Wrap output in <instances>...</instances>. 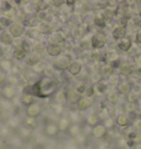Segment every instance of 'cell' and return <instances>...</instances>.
Instances as JSON below:
<instances>
[{
    "label": "cell",
    "instance_id": "1",
    "mask_svg": "<svg viewBox=\"0 0 141 149\" xmlns=\"http://www.w3.org/2000/svg\"><path fill=\"white\" fill-rule=\"evenodd\" d=\"M32 89V95L38 98H49L57 92L59 82L53 78H41L34 84L31 86Z\"/></svg>",
    "mask_w": 141,
    "mask_h": 149
},
{
    "label": "cell",
    "instance_id": "2",
    "mask_svg": "<svg viewBox=\"0 0 141 149\" xmlns=\"http://www.w3.org/2000/svg\"><path fill=\"white\" fill-rule=\"evenodd\" d=\"M106 42H107V37H106V35L102 32L95 33L94 35L92 36V40H90L92 47L95 48V49L103 48V47L106 45Z\"/></svg>",
    "mask_w": 141,
    "mask_h": 149
},
{
    "label": "cell",
    "instance_id": "3",
    "mask_svg": "<svg viewBox=\"0 0 141 149\" xmlns=\"http://www.w3.org/2000/svg\"><path fill=\"white\" fill-rule=\"evenodd\" d=\"M8 32L11 34V36L13 38H19L25 33V26L23 24L18 23V22H14L9 26V31Z\"/></svg>",
    "mask_w": 141,
    "mask_h": 149
},
{
    "label": "cell",
    "instance_id": "4",
    "mask_svg": "<svg viewBox=\"0 0 141 149\" xmlns=\"http://www.w3.org/2000/svg\"><path fill=\"white\" fill-rule=\"evenodd\" d=\"M45 51L51 57H59L63 52V46L60 44H54V43H49L45 46Z\"/></svg>",
    "mask_w": 141,
    "mask_h": 149
},
{
    "label": "cell",
    "instance_id": "5",
    "mask_svg": "<svg viewBox=\"0 0 141 149\" xmlns=\"http://www.w3.org/2000/svg\"><path fill=\"white\" fill-rule=\"evenodd\" d=\"M70 63V59L67 56H59V58H56L54 61V67L60 71H64V70H67Z\"/></svg>",
    "mask_w": 141,
    "mask_h": 149
},
{
    "label": "cell",
    "instance_id": "6",
    "mask_svg": "<svg viewBox=\"0 0 141 149\" xmlns=\"http://www.w3.org/2000/svg\"><path fill=\"white\" fill-rule=\"evenodd\" d=\"M80 94L76 92L75 89H70L65 91V100L67 103L70 104H77V102L80 101Z\"/></svg>",
    "mask_w": 141,
    "mask_h": 149
},
{
    "label": "cell",
    "instance_id": "7",
    "mask_svg": "<svg viewBox=\"0 0 141 149\" xmlns=\"http://www.w3.org/2000/svg\"><path fill=\"white\" fill-rule=\"evenodd\" d=\"M50 43H54V44H60L66 42V35L63 31H55L50 35Z\"/></svg>",
    "mask_w": 141,
    "mask_h": 149
},
{
    "label": "cell",
    "instance_id": "8",
    "mask_svg": "<svg viewBox=\"0 0 141 149\" xmlns=\"http://www.w3.org/2000/svg\"><path fill=\"white\" fill-rule=\"evenodd\" d=\"M27 115L28 117H32V118H37L38 116L41 115V107L38 103H33L31 105L27 107Z\"/></svg>",
    "mask_w": 141,
    "mask_h": 149
},
{
    "label": "cell",
    "instance_id": "9",
    "mask_svg": "<svg viewBox=\"0 0 141 149\" xmlns=\"http://www.w3.org/2000/svg\"><path fill=\"white\" fill-rule=\"evenodd\" d=\"M82 69H83V65L77 61H72L70 63L68 67H67V71H68V74H72V76H77V74H80Z\"/></svg>",
    "mask_w": 141,
    "mask_h": 149
},
{
    "label": "cell",
    "instance_id": "10",
    "mask_svg": "<svg viewBox=\"0 0 141 149\" xmlns=\"http://www.w3.org/2000/svg\"><path fill=\"white\" fill-rule=\"evenodd\" d=\"M14 42V38L11 36V34L9 32H4L1 33V35H0V43H1V45H5V46H10V45H12Z\"/></svg>",
    "mask_w": 141,
    "mask_h": 149
},
{
    "label": "cell",
    "instance_id": "11",
    "mask_svg": "<svg viewBox=\"0 0 141 149\" xmlns=\"http://www.w3.org/2000/svg\"><path fill=\"white\" fill-rule=\"evenodd\" d=\"M59 126L54 123H49L45 128H44V133L45 135L49 136V137H53V136H56L57 133H59Z\"/></svg>",
    "mask_w": 141,
    "mask_h": 149
},
{
    "label": "cell",
    "instance_id": "12",
    "mask_svg": "<svg viewBox=\"0 0 141 149\" xmlns=\"http://www.w3.org/2000/svg\"><path fill=\"white\" fill-rule=\"evenodd\" d=\"M126 36V28L121 26V25H118L113 30V37L115 40L120 41L122 38H125Z\"/></svg>",
    "mask_w": 141,
    "mask_h": 149
},
{
    "label": "cell",
    "instance_id": "13",
    "mask_svg": "<svg viewBox=\"0 0 141 149\" xmlns=\"http://www.w3.org/2000/svg\"><path fill=\"white\" fill-rule=\"evenodd\" d=\"M1 94H2V97L6 98L7 100H11V99H13L14 94H16V91H14V88L12 86L7 84V86H5L4 89L1 90Z\"/></svg>",
    "mask_w": 141,
    "mask_h": 149
},
{
    "label": "cell",
    "instance_id": "14",
    "mask_svg": "<svg viewBox=\"0 0 141 149\" xmlns=\"http://www.w3.org/2000/svg\"><path fill=\"white\" fill-rule=\"evenodd\" d=\"M85 34V29L80 25V26H73V29L70 30V36L74 40H80L84 36Z\"/></svg>",
    "mask_w": 141,
    "mask_h": 149
},
{
    "label": "cell",
    "instance_id": "15",
    "mask_svg": "<svg viewBox=\"0 0 141 149\" xmlns=\"http://www.w3.org/2000/svg\"><path fill=\"white\" fill-rule=\"evenodd\" d=\"M38 29L41 32V34H52L53 33V25L50 22H40Z\"/></svg>",
    "mask_w": 141,
    "mask_h": 149
},
{
    "label": "cell",
    "instance_id": "16",
    "mask_svg": "<svg viewBox=\"0 0 141 149\" xmlns=\"http://www.w3.org/2000/svg\"><path fill=\"white\" fill-rule=\"evenodd\" d=\"M92 99L90 98H80V101L77 102V104H76V107H77V110L78 111H84V110H86V109H88V107L92 105Z\"/></svg>",
    "mask_w": 141,
    "mask_h": 149
},
{
    "label": "cell",
    "instance_id": "17",
    "mask_svg": "<svg viewBox=\"0 0 141 149\" xmlns=\"http://www.w3.org/2000/svg\"><path fill=\"white\" fill-rule=\"evenodd\" d=\"M37 19L40 22H50V23H52V14L49 12V10L38 12L37 13Z\"/></svg>",
    "mask_w": 141,
    "mask_h": 149
},
{
    "label": "cell",
    "instance_id": "18",
    "mask_svg": "<svg viewBox=\"0 0 141 149\" xmlns=\"http://www.w3.org/2000/svg\"><path fill=\"white\" fill-rule=\"evenodd\" d=\"M131 45H132V43H131V41H130L129 38H122V40H120V41L118 42V44H117L118 48H119L120 51H122V52L129 51V49L131 48Z\"/></svg>",
    "mask_w": 141,
    "mask_h": 149
},
{
    "label": "cell",
    "instance_id": "19",
    "mask_svg": "<svg viewBox=\"0 0 141 149\" xmlns=\"http://www.w3.org/2000/svg\"><path fill=\"white\" fill-rule=\"evenodd\" d=\"M41 61V56L35 54V53H31L30 55L27 57V65L29 66H35Z\"/></svg>",
    "mask_w": 141,
    "mask_h": 149
},
{
    "label": "cell",
    "instance_id": "20",
    "mask_svg": "<svg viewBox=\"0 0 141 149\" xmlns=\"http://www.w3.org/2000/svg\"><path fill=\"white\" fill-rule=\"evenodd\" d=\"M92 133H93L94 137H96V138H102V137H104V136L106 135V127L104 125L95 126Z\"/></svg>",
    "mask_w": 141,
    "mask_h": 149
},
{
    "label": "cell",
    "instance_id": "21",
    "mask_svg": "<svg viewBox=\"0 0 141 149\" xmlns=\"http://www.w3.org/2000/svg\"><path fill=\"white\" fill-rule=\"evenodd\" d=\"M33 8L35 9L37 12H41V11H45V10H49L50 8V2H47V1H37Z\"/></svg>",
    "mask_w": 141,
    "mask_h": 149
},
{
    "label": "cell",
    "instance_id": "22",
    "mask_svg": "<svg viewBox=\"0 0 141 149\" xmlns=\"http://www.w3.org/2000/svg\"><path fill=\"white\" fill-rule=\"evenodd\" d=\"M40 35H41V32L39 31L38 26L37 28H29L27 30V36L31 40H37L40 37Z\"/></svg>",
    "mask_w": 141,
    "mask_h": 149
},
{
    "label": "cell",
    "instance_id": "23",
    "mask_svg": "<svg viewBox=\"0 0 141 149\" xmlns=\"http://www.w3.org/2000/svg\"><path fill=\"white\" fill-rule=\"evenodd\" d=\"M59 130H62V132H65L70 128V122L68 118H66V117H62L60 118V121H59Z\"/></svg>",
    "mask_w": 141,
    "mask_h": 149
},
{
    "label": "cell",
    "instance_id": "24",
    "mask_svg": "<svg viewBox=\"0 0 141 149\" xmlns=\"http://www.w3.org/2000/svg\"><path fill=\"white\" fill-rule=\"evenodd\" d=\"M24 124H25V128H28V130H34L37 127V125H38L35 118L28 117V116L24 118Z\"/></svg>",
    "mask_w": 141,
    "mask_h": 149
},
{
    "label": "cell",
    "instance_id": "25",
    "mask_svg": "<svg viewBox=\"0 0 141 149\" xmlns=\"http://www.w3.org/2000/svg\"><path fill=\"white\" fill-rule=\"evenodd\" d=\"M12 63L9 59H1L0 61V68L2 71H9L12 69Z\"/></svg>",
    "mask_w": 141,
    "mask_h": 149
},
{
    "label": "cell",
    "instance_id": "26",
    "mask_svg": "<svg viewBox=\"0 0 141 149\" xmlns=\"http://www.w3.org/2000/svg\"><path fill=\"white\" fill-rule=\"evenodd\" d=\"M32 51L33 53H35L38 55H41L43 52L45 51V46H44V44L42 42H37L34 43V45L32 46Z\"/></svg>",
    "mask_w": 141,
    "mask_h": 149
},
{
    "label": "cell",
    "instance_id": "27",
    "mask_svg": "<svg viewBox=\"0 0 141 149\" xmlns=\"http://www.w3.org/2000/svg\"><path fill=\"white\" fill-rule=\"evenodd\" d=\"M21 102L29 107V105H31L33 103H35V99H34V97L31 95V94H23V95L21 97Z\"/></svg>",
    "mask_w": 141,
    "mask_h": 149
},
{
    "label": "cell",
    "instance_id": "28",
    "mask_svg": "<svg viewBox=\"0 0 141 149\" xmlns=\"http://www.w3.org/2000/svg\"><path fill=\"white\" fill-rule=\"evenodd\" d=\"M54 99H55V102H56L57 104H62L64 101H66L65 91H63V90H57V92L55 93V95H54Z\"/></svg>",
    "mask_w": 141,
    "mask_h": 149
},
{
    "label": "cell",
    "instance_id": "29",
    "mask_svg": "<svg viewBox=\"0 0 141 149\" xmlns=\"http://www.w3.org/2000/svg\"><path fill=\"white\" fill-rule=\"evenodd\" d=\"M94 89H95V93L102 94V93L106 92V90H107V84H105V82H98V84H96L94 86Z\"/></svg>",
    "mask_w": 141,
    "mask_h": 149
},
{
    "label": "cell",
    "instance_id": "30",
    "mask_svg": "<svg viewBox=\"0 0 141 149\" xmlns=\"http://www.w3.org/2000/svg\"><path fill=\"white\" fill-rule=\"evenodd\" d=\"M27 57V54L24 53L20 47H18V48H16L13 52V58H16V59H18V61H22V59H24Z\"/></svg>",
    "mask_w": 141,
    "mask_h": 149
},
{
    "label": "cell",
    "instance_id": "31",
    "mask_svg": "<svg viewBox=\"0 0 141 149\" xmlns=\"http://www.w3.org/2000/svg\"><path fill=\"white\" fill-rule=\"evenodd\" d=\"M20 48L25 53V54H30L31 51H32V45L30 44V42H28L27 40H23L21 42V45H20Z\"/></svg>",
    "mask_w": 141,
    "mask_h": 149
},
{
    "label": "cell",
    "instance_id": "32",
    "mask_svg": "<svg viewBox=\"0 0 141 149\" xmlns=\"http://www.w3.org/2000/svg\"><path fill=\"white\" fill-rule=\"evenodd\" d=\"M70 122H72L73 124H77L78 121H80V112L78 110L76 111V110H72L70 112Z\"/></svg>",
    "mask_w": 141,
    "mask_h": 149
},
{
    "label": "cell",
    "instance_id": "33",
    "mask_svg": "<svg viewBox=\"0 0 141 149\" xmlns=\"http://www.w3.org/2000/svg\"><path fill=\"white\" fill-rule=\"evenodd\" d=\"M70 22L72 24H74V26H80V24H82V18H80L78 14H70Z\"/></svg>",
    "mask_w": 141,
    "mask_h": 149
},
{
    "label": "cell",
    "instance_id": "34",
    "mask_svg": "<svg viewBox=\"0 0 141 149\" xmlns=\"http://www.w3.org/2000/svg\"><path fill=\"white\" fill-rule=\"evenodd\" d=\"M98 121H99V117L96 115V114H92L90 116L87 117V124L92 127H95V126L98 125Z\"/></svg>",
    "mask_w": 141,
    "mask_h": 149
},
{
    "label": "cell",
    "instance_id": "35",
    "mask_svg": "<svg viewBox=\"0 0 141 149\" xmlns=\"http://www.w3.org/2000/svg\"><path fill=\"white\" fill-rule=\"evenodd\" d=\"M116 122H117V124L119 126H127L128 123H129V118H128L126 115H123V114H120V115H118L117 116V120H116Z\"/></svg>",
    "mask_w": 141,
    "mask_h": 149
},
{
    "label": "cell",
    "instance_id": "36",
    "mask_svg": "<svg viewBox=\"0 0 141 149\" xmlns=\"http://www.w3.org/2000/svg\"><path fill=\"white\" fill-rule=\"evenodd\" d=\"M94 23L95 25H97L98 28H105L106 26V20L104 19L103 15H97L94 19Z\"/></svg>",
    "mask_w": 141,
    "mask_h": 149
},
{
    "label": "cell",
    "instance_id": "37",
    "mask_svg": "<svg viewBox=\"0 0 141 149\" xmlns=\"http://www.w3.org/2000/svg\"><path fill=\"white\" fill-rule=\"evenodd\" d=\"M0 24L4 26V28H9L10 25L12 24V20H10L8 17L6 15H0Z\"/></svg>",
    "mask_w": 141,
    "mask_h": 149
},
{
    "label": "cell",
    "instance_id": "38",
    "mask_svg": "<svg viewBox=\"0 0 141 149\" xmlns=\"http://www.w3.org/2000/svg\"><path fill=\"white\" fill-rule=\"evenodd\" d=\"M68 132H70V134L72 136L77 137V136L80 135V126L77 125V124H73V125H70V128H68Z\"/></svg>",
    "mask_w": 141,
    "mask_h": 149
},
{
    "label": "cell",
    "instance_id": "39",
    "mask_svg": "<svg viewBox=\"0 0 141 149\" xmlns=\"http://www.w3.org/2000/svg\"><path fill=\"white\" fill-rule=\"evenodd\" d=\"M129 90H130V86H129V84H127V82H122V84H120L118 86V91L120 93H122V94L128 93Z\"/></svg>",
    "mask_w": 141,
    "mask_h": 149
},
{
    "label": "cell",
    "instance_id": "40",
    "mask_svg": "<svg viewBox=\"0 0 141 149\" xmlns=\"http://www.w3.org/2000/svg\"><path fill=\"white\" fill-rule=\"evenodd\" d=\"M44 70H45V65H44V63H42V61H40L39 64H37L35 66H33V71H34L35 74L44 72Z\"/></svg>",
    "mask_w": 141,
    "mask_h": 149
},
{
    "label": "cell",
    "instance_id": "41",
    "mask_svg": "<svg viewBox=\"0 0 141 149\" xmlns=\"http://www.w3.org/2000/svg\"><path fill=\"white\" fill-rule=\"evenodd\" d=\"M0 9H2L4 11L6 12H9L11 10H13V6H12V2H10V1H4L2 3H1V8Z\"/></svg>",
    "mask_w": 141,
    "mask_h": 149
},
{
    "label": "cell",
    "instance_id": "42",
    "mask_svg": "<svg viewBox=\"0 0 141 149\" xmlns=\"http://www.w3.org/2000/svg\"><path fill=\"white\" fill-rule=\"evenodd\" d=\"M100 74H102V76H104V77H110V76L113 74V68H111L110 66H105V67L102 68Z\"/></svg>",
    "mask_w": 141,
    "mask_h": 149
},
{
    "label": "cell",
    "instance_id": "43",
    "mask_svg": "<svg viewBox=\"0 0 141 149\" xmlns=\"http://www.w3.org/2000/svg\"><path fill=\"white\" fill-rule=\"evenodd\" d=\"M80 49H83V51H88L90 47H92L90 41H88V40H82L80 42Z\"/></svg>",
    "mask_w": 141,
    "mask_h": 149
},
{
    "label": "cell",
    "instance_id": "44",
    "mask_svg": "<svg viewBox=\"0 0 141 149\" xmlns=\"http://www.w3.org/2000/svg\"><path fill=\"white\" fill-rule=\"evenodd\" d=\"M85 97L86 98H92L93 95L95 94V89H94V86H90V87H87L86 88V91H85Z\"/></svg>",
    "mask_w": 141,
    "mask_h": 149
},
{
    "label": "cell",
    "instance_id": "45",
    "mask_svg": "<svg viewBox=\"0 0 141 149\" xmlns=\"http://www.w3.org/2000/svg\"><path fill=\"white\" fill-rule=\"evenodd\" d=\"M61 14L62 15H70V6H62Z\"/></svg>",
    "mask_w": 141,
    "mask_h": 149
},
{
    "label": "cell",
    "instance_id": "46",
    "mask_svg": "<svg viewBox=\"0 0 141 149\" xmlns=\"http://www.w3.org/2000/svg\"><path fill=\"white\" fill-rule=\"evenodd\" d=\"M54 74V68L53 67H45V70H44V76L47 77V78H51L52 76Z\"/></svg>",
    "mask_w": 141,
    "mask_h": 149
},
{
    "label": "cell",
    "instance_id": "47",
    "mask_svg": "<svg viewBox=\"0 0 141 149\" xmlns=\"http://www.w3.org/2000/svg\"><path fill=\"white\" fill-rule=\"evenodd\" d=\"M86 88H87V87H86L85 84H78V86L76 87L75 90H76V92H77V93H80V94H84L85 91H86Z\"/></svg>",
    "mask_w": 141,
    "mask_h": 149
},
{
    "label": "cell",
    "instance_id": "48",
    "mask_svg": "<svg viewBox=\"0 0 141 149\" xmlns=\"http://www.w3.org/2000/svg\"><path fill=\"white\" fill-rule=\"evenodd\" d=\"M90 59L94 61H99L102 59V55L97 53V52H94V53H92V55H90Z\"/></svg>",
    "mask_w": 141,
    "mask_h": 149
},
{
    "label": "cell",
    "instance_id": "49",
    "mask_svg": "<svg viewBox=\"0 0 141 149\" xmlns=\"http://www.w3.org/2000/svg\"><path fill=\"white\" fill-rule=\"evenodd\" d=\"M108 101L111 103H117V101H118L117 93H110V94L108 95Z\"/></svg>",
    "mask_w": 141,
    "mask_h": 149
},
{
    "label": "cell",
    "instance_id": "50",
    "mask_svg": "<svg viewBox=\"0 0 141 149\" xmlns=\"http://www.w3.org/2000/svg\"><path fill=\"white\" fill-rule=\"evenodd\" d=\"M137 101H138V94L137 93H130L129 94V102L135 103Z\"/></svg>",
    "mask_w": 141,
    "mask_h": 149
},
{
    "label": "cell",
    "instance_id": "51",
    "mask_svg": "<svg viewBox=\"0 0 141 149\" xmlns=\"http://www.w3.org/2000/svg\"><path fill=\"white\" fill-rule=\"evenodd\" d=\"M110 67H111V68H113V69H115V68H118V67H119V66H120V61H119V59H115V61H110Z\"/></svg>",
    "mask_w": 141,
    "mask_h": 149
},
{
    "label": "cell",
    "instance_id": "52",
    "mask_svg": "<svg viewBox=\"0 0 141 149\" xmlns=\"http://www.w3.org/2000/svg\"><path fill=\"white\" fill-rule=\"evenodd\" d=\"M52 109H54V110H56V113H61L62 111H63V107H62V104H57V103H55V104H53L52 105Z\"/></svg>",
    "mask_w": 141,
    "mask_h": 149
},
{
    "label": "cell",
    "instance_id": "53",
    "mask_svg": "<svg viewBox=\"0 0 141 149\" xmlns=\"http://www.w3.org/2000/svg\"><path fill=\"white\" fill-rule=\"evenodd\" d=\"M120 72H121L122 74H127L130 72V68L128 67V66H122V67H120Z\"/></svg>",
    "mask_w": 141,
    "mask_h": 149
},
{
    "label": "cell",
    "instance_id": "54",
    "mask_svg": "<svg viewBox=\"0 0 141 149\" xmlns=\"http://www.w3.org/2000/svg\"><path fill=\"white\" fill-rule=\"evenodd\" d=\"M114 124V121L111 118H109V120H106V123H105V127L106 128H108V127H111Z\"/></svg>",
    "mask_w": 141,
    "mask_h": 149
},
{
    "label": "cell",
    "instance_id": "55",
    "mask_svg": "<svg viewBox=\"0 0 141 149\" xmlns=\"http://www.w3.org/2000/svg\"><path fill=\"white\" fill-rule=\"evenodd\" d=\"M21 135L23 136V137L30 135V132L28 130V128H21Z\"/></svg>",
    "mask_w": 141,
    "mask_h": 149
},
{
    "label": "cell",
    "instance_id": "56",
    "mask_svg": "<svg viewBox=\"0 0 141 149\" xmlns=\"http://www.w3.org/2000/svg\"><path fill=\"white\" fill-rule=\"evenodd\" d=\"M6 80V74L4 71H0V84H4Z\"/></svg>",
    "mask_w": 141,
    "mask_h": 149
},
{
    "label": "cell",
    "instance_id": "57",
    "mask_svg": "<svg viewBox=\"0 0 141 149\" xmlns=\"http://www.w3.org/2000/svg\"><path fill=\"white\" fill-rule=\"evenodd\" d=\"M136 42L139 43V44H141V31L136 34Z\"/></svg>",
    "mask_w": 141,
    "mask_h": 149
},
{
    "label": "cell",
    "instance_id": "58",
    "mask_svg": "<svg viewBox=\"0 0 141 149\" xmlns=\"http://www.w3.org/2000/svg\"><path fill=\"white\" fill-rule=\"evenodd\" d=\"M109 80H110V82H113V84H116V82H117V80H118V78L116 77V76L111 74V76L109 77Z\"/></svg>",
    "mask_w": 141,
    "mask_h": 149
},
{
    "label": "cell",
    "instance_id": "59",
    "mask_svg": "<svg viewBox=\"0 0 141 149\" xmlns=\"http://www.w3.org/2000/svg\"><path fill=\"white\" fill-rule=\"evenodd\" d=\"M5 53H6V49H2V48L0 47V57H1V56H4Z\"/></svg>",
    "mask_w": 141,
    "mask_h": 149
},
{
    "label": "cell",
    "instance_id": "60",
    "mask_svg": "<svg viewBox=\"0 0 141 149\" xmlns=\"http://www.w3.org/2000/svg\"><path fill=\"white\" fill-rule=\"evenodd\" d=\"M135 149H141V144L136 145V147H135Z\"/></svg>",
    "mask_w": 141,
    "mask_h": 149
},
{
    "label": "cell",
    "instance_id": "61",
    "mask_svg": "<svg viewBox=\"0 0 141 149\" xmlns=\"http://www.w3.org/2000/svg\"><path fill=\"white\" fill-rule=\"evenodd\" d=\"M4 26H2V25H1V24H0V32H4Z\"/></svg>",
    "mask_w": 141,
    "mask_h": 149
},
{
    "label": "cell",
    "instance_id": "62",
    "mask_svg": "<svg viewBox=\"0 0 141 149\" xmlns=\"http://www.w3.org/2000/svg\"><path fill=\"white\" fill-rule=\"evenodd\" d=\"M0 146H1V141H0Z\"/></svg>",
    "mask_w": 141,
    "mask_h": 149
}]
</instances>
